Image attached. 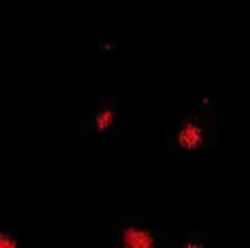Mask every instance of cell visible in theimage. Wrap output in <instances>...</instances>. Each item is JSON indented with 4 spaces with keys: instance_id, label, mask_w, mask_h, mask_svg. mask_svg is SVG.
Here are the masks:
<instances>
[{
    "instance_id": "3",
    "label": "cell",
    "mask_w": 250,
    "mask_h": 248,
    "mask_svg": "<svg viewBox=\"0 0 250 248\" xmlns=\"http://www.w3.org/2000/svg\"><path fill=\"white\" fill-rule=\"evenodd\" d=\"M114 125H117V110L112 105H101L92 117V130L97 134H108L114 130Z\"/></svg>"
},
{
    "instance_id": "4",
    "label": "cell",
    "mask_w": 250,
    "mask_h": 248,
    "mask_svg": "<svg viewBox=\"0 0 250 248\" xmlns=\"http://www.w3.org/2000/svg\"><path fill=\"white\" fill-rule=\"evenodd\" d=\"M0 248H22L20 240L9 231H0Z\"/></svg>"
},
{
    "instance_id": "1",
    "label": "cell",
    "mask_w": 250,
    "mask_h": 248,
    "mask_svg": "<svg viewBox=\"0 0 250 248\" xmlns=\"http://www.w3.org/2000/svg\"><path fill=\"white\" fill-rule=\"evenodd\" d=\"M204 143H207V134L198 119H185L176 130V145L185 152H198L204 147Z\"/></svg>"
},
{
    "instance_id": "2",
    "label": "cell",
    "mask_w": 250,
    "mask_h": 248,
    "mask_svg": "<svg viewBox=\"0 0 250 248\" xmlns=\"http://www.w3.org/2000/svg\"><path fill=\"white\" fill-rule=\"evenodd\" d=\"M119 246L121 248H156L158 246V240H156V235L149 228L127 224L119 233Z\"/></svg>"
},
{
    "instance_id": "5",
    "label": "cell",
    "mask_w": 250,
    "mask_h": 248,
    "mask_svg": "<svg viewBox=\"0 0 250 248\" xmlns=\"http://www.w3.org/2000/svg\"><path fill=\"white\" fill-rule=\"evenodd\" d=\"M178 248H207L202 244V242H198V240H187V242H182Z\"/></svg>"
}]
</instances>
